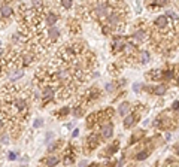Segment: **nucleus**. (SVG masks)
<instances>
[{
	"label": "nucleus",
	"instance_id": "nucleus-1",
	"mask_svg": "<svg viewBox=\"0 0 179 167\" xmlns=\"http://www.w3.org/2000/svg\"><path fill=\"white\" fill-rule=\"evenodd\" d=\"M100 142H102V134L91 133V134H90V136L85 139V142H84V146H82L84 152H85V154H90L93 149H96V148L100 145Z\"/></svg>",
	"mask_w": 179,
	"mask_h": 167
},
{
	"label": "nucleus",
	"instance_id": "nucleus-2",
	"mask_svg": "<svg viewBox=\"0 0 179 167\" xmlns=\"http://www.w3.org/2000/svg\"><path fill=\"white\" fill-rule=\"evenodd\" d=\"M100 134H102V139H110L114 136V124L110 121L102 124L100 125Z\"/></svg>",
	"mask_w": 179,
	"mask_h": 167
},
{
	"label": "nucleus",
	"instance_id": "nucleus-3",
	"mask_svg": "<svg viewBox=\"0 0 179 167\" xmlns=\"http://www.w3.org/2000/svg\"><path fill=\"white\" fill-rule=\"evenodd\" d=\"M60 161H61V158L58 155H48L47 158L40 160V163L45 166H57V164H60Z\"/></svg>",
	"mask_w": 179,
	"mask_h": 167
},
{
	"label": "nucleus",
	"instance_id": "nucleus-4",
	"mask_svg": "<svg viewBox=\"0 0 179 167\" xmlns=\"http://www.w3.org/2000/svg\"><path fill=\"white\" fill-rule=\"evenodd\" d=\"M118 142H115V143H110V145L103 151V154H100V157L103 155V157H109V155H112V154H115L117 151H118Z\"/></svg>",
	"mask_w": 179,
	"mask_h": 167
},
{
	"label": "nucleus",
	"instance_id": "nucleus-5",
	"mask_svg": "<svg viewBox=\"0 0 179 167\" xmlns=\"http://www.w3.org/2000/svg\"><path fill=\"white\" fill-rule=\"evenodd\" d=\"M70 112H72V108H70V106H63L61 109L55 110V112H54V115L57 116V119H63L66 115H69Z\"/></svg>",
	"mask_w": 179,
	"mask_h": 167
},
{
	"label": "nucleus",
	"instance_id": "nucleus-6",
	"mask_svg": "<svg viewBox=\"0 0 179 167\" xmlns=\"http://www.w3.org/2000/svg\"><path fill=\"white\" fill-rule=\"evenodd\" d=\"M136 119H139V116H136L134 113H128V115H125V118H124V127H125V128L131 127L134 123H136Z\"/></svg>",
	"mask_w": 179,
	"mask_h": 167
},
{
	"label": "nucleus",
	"instance_id": "nucleus-7",
	"mask_svg": "<svg viewBox=\"0 0 179 167\" xmlns=\"http://www.w3.org/2000/svg\"><path fill=\"white\" fill-rule=\"evenodd\" d=\"M57 3L63 11H69L73 8V0H57Z\"/></svg>",
	"mask_w": 179,
	"mask_h": 167
},
{
	"label": "nucleus",
	"instance_id": "nucleus-8",
	"mask_svg": "<svg viewBox=\"0 0 179 167\" xmlns=\"http://www.w3.org/2000/svg\"><path fill=\"white\" fill-rule=\"evenodd\" d=\"M130 105L128 103H122L121 106H120V115H122V116H125V115H128L130 113Z\"/></svg>",
	"mask_w": 179,
	"mask_h": 167
},
{
	"label": "nucleus",
	"instance_id": "nucleus-9",
	"mask_svg": "<svg viewBox=\"0 0 179 167\" xmlns=\"http://www.w3.org/2000/svg\"><path fill=\"white\" fill-rule=\"evenodd\" d=\"M151 91H152L154 94H157V95H163V94L166 92V87H164V85H158V87L151 88Z\"/></svg>",
	"mask_w": 179,
	"mask_h": 167
},
{
	"label": "nucleus",
	"instance_id": "nucleus-10",
	"mask_svg": "<svg viewBox=\"0 0 179 167\" xmlns=\"http://www.w3.org/2000/svg\"><path fill=\"white\" fill-rule=\"evenodd\" d=\"M148 155H149V154L145 152V151H143V152H139V155H136V160H137V161H142V160H145Z\"/></svg>",
	"mask_w": 179,
	"mask_h": 167
},
{
	"label": "nucleus",
	"instance_id": "nucleus-11",
	"mask_svg": "<svg viewBox=\"0 0 179 167\" xmlns=\"http://www.w3.org/2000/svg\"><path fill=\"white\" fill-rule=\"evenodd\" d=\"M43 125V119L42 118H37L36 121H34V128H39V127H42Z\"/></svg>",
	"mask_w": 179,
	"mask_h": 167
},
{
	"label": "nucleus",
	"instance_id": "nucleus-12",
	"mask_svg": "<svg viewBox=\"0 0 179 167\" xmlns=\"http://www.w3.org/2000/svg\"><path fill=\"white\" fill-rule=\"evenodd\" d=\"M106 91L107 92H114L115 91V85L114 84H106Z\"/></svg>",
	"mask_w": 179,
	"mask_h": 167
},
{
	"label": "nucleus",
	"instance_id": "nucleus-13",
	"mask_svg": "<svg viewBox=\"0 0 179 167\" xmlns=\"http://www.w3.org/2000/svg\"><path fill=\"white\" fill-rule=\"evenodd\" d=\"M140 88H142V84H134V85H133V90L136 91V92H139Z\"/></svg>",
	"mask_w": 179,
	"mask_h": 167
},
{
	"label": "nucleus",
	"instance_id": "nucleus-14",
	"mask_svg": "<svg viewBox=\"0 0 179 167\" xmlns=\"http://www.w3.org/2000/svg\"><path fill=\"white\" fill-rule=\"evenodd\" d=\"M16 158V155H15V152H9V155H8V160H11V161H14Z\"/></svg>",
	"mask_w": 179,
	"mask_h": 167
},
{
	"label": "nucleus",
	"instance_id": "nucleus-15",
	"mask_svg": "<svg viewBox=\"0 0 179 167\" xmlns=\"http://www.w3.org/2000/svg\"><path fill=\"white\" fill-rule=\"evenodd\" d=\"M78 136H79V130H78V128H75V131L72 133V137L75 139V137H78Z\"/></svg>",
	"mask_w": 179,
	"mask_h": 167
},
{
	"label": "nucleus",
	"instance_id": "nucleus-16",
	"mask_svg": "<svg viewBox=\"0 0 179 167\" xmlns=\"http://www.w3.org/2000/svg\"><path fill=\"white\" fill-rule=\"evenodd\" d=\"M173 109H179V102H175L173 103Z\"/></svg>",
	"mask_w": 179,
	"mask_h": 167
}]
</instances>
